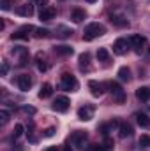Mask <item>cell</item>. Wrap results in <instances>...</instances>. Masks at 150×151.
I'll return each instance as SVG.
<instances>
[{"label":"cell","instance_id":"cell-1","mask_svg":"<svg viewBox=\"0 0 150 151\" xmlns=\"http://www.w3.org/2000/svg\"><path fill=\"white\" fill-rule=\"evenodd\" d=\"M104 34H106V28H104V25H101V23H90V25L85 28L83 40H92V39L101 37V35H104Z\"/></svg>","mask_w":150,"mask_h":151},{"label":"cell","instance_id":"cell-2","mask_svg":"<svg viewBox=\"0 0 150 151\" xmlns=\"http://www.w3.org/2000/svg\"><path fill=\"white\" fill-rule=\"evenodd\" d=\"M60 84L66 91H76L78 90V79H76L73 74L69 72H64L62 74V79H60Z\"/></svg>","mask_w":150,"mask_h":151},{"label":"cell","instance_id":"cell-3","mask_svg":"<svg viewBox=\"0 0 150 151\" xmlns=\"http://www.w3.org/2000/svg\"><path fill=\"white\" fill-rule=\"evenodd\" d=\"M106 86L110 88V91L113 93V99L118 102V104H122L124 100H125V93H124V90H122V86L118 84V83H106Z\"/></svg>","mask_w":150,"mask_h":151},{"label":"cell","instance_id":"cell-4","mask_svg":"<svg viewBox=\"0 0 150 151\" xmlns=\"http://www.w3.org/2000/svg\"><path fill=\"white\" fill-rule=\"evenodd\" d=\"M69 106H71V100H69L67 97H57L51 107H53L57 113H66V111L69 109Z\"/></svg>","mask_w":150,"mask_h":151},{"label":"cell","instance_id":"cell-5","mask_svg":"<svg viewBox=\"0 0 150 151\" xmlns=\"http://www.w3.org/2000/svg\"><path fill=\"white\" fill-rule=\"evenodd\" d=\"M78 118L81 121H88L94 118V106H83L78 109Z\"/></svg>","mask_w":150,"mask_h":151},{"label":"cell","instance_id":"cell-6","mask_svg":"<svg viewBox=\"0 0 150 151\" xmlns=\"http://www.w3.org/2000/svg\"><path fill=\"white\" fill-rule=\"evenodd\" d=\"M55 16H57L55 7H46V9H41V12H39V19H42V21H51Z\"/></svg>","mask_w":150,"mask_h":151},{"label":"cell","instance_id":"cell-7","mask_svg":"<svg viewBox=\"0 0 150 151\" xmlns=\"http://www.w3.org/2000/svg\"><path fill=\"white\" fill-rule=\"evenodd\" d=\"M127 46H129V42H127L125 39H118V40H115V44H113V51H115V55H125V53H127Z\"/></svg>","mask_w":150,"mask_h":151},{"label":"cell","instance_id":"cell-8","mask_svg":"<svg viewBox=\"0 0 150 151\" xmlns=\"http://www.w3.org/2000/svg\"><path fill=\"white\" fill-rule=\"evenodd\" d=\"M71 141L74 142L76 146H79V148H85V141H87V132H83V130H76L74 134H73V137H71Z\"/></svg>","mask_w":150,"mask_h":151},{"label":"cell","instance_id":"cell-9","mask_svg":"<svg viewBox=\"0 0 150 151\" xmlns=\"http://www.w3.org/2000/svg\"><path fill=\"white\" fill-rule=\"evenodd\" d=\"M18 86H20L21 91H28L30 86H32V77L27 76V74H21L20 77H18Z\"/></svg>","mask_w":150,"mask_h":151},{"label":"cell","instance_id":"cell-10","mask_svg":"<svg viewBox=\"0 0 150 151\" xmlns=\"http://www.w3.org/2000/svg\"><path fill=\"white\" fill-rule=\"evenodd\" d=\"M16 12L20 16H25V18H30L34 14V4H23V5H18L16 7Z\"/></svg>","mask_w":150,"mask_h":151},{"label":"cell","instance_id":"cell-11","mask_svg":"<svg viewBox=\"0 0 150 151\" xmlns=\"http://www.w3.org/2000/svg\"><path fill=\"white\" fill-rule=\"evenodd\" d=\"M110 21H111L115 27H118V28H125V27H129V21H127L122 14H111V16H110Z\"/></svg>","mask_w":150,"mask_h":151},{"label":"cell","instance_id":"cell-12","mask_svg":"<svg viewBox=\"0 0 150 151\" xmlns=\"http://www.w3.org/2000/svg\"><path fill=\"white\" fill-rule=\"evenodd\" d=\"M88 90H90V93H92L94 97H101V95L104 93L103 84L97 83V81H88Z\"/></svg>","mask_w":150,"mask_h":151},{"label":"cell","instance_id":"cell-13","mask_svg":"<svg viewBox=\"0 0 150 151\" xmlns=\"http://www.w3.org/2000/svg\"><path fill=\"white\" fill-rule=\"evenodd\" d=\"M136 97H138V100L147 102V100L150 99V88H147V86H140V88L136 90Z\"/></svg>","mask_w":150,"mask_h":151},{"label":"cell","instance_id":"cell-14","mask_svg":"<svg viewBox=\"0 0 150 151\" xmlns=\"http://www.w3.org/2000/svg\"><path fill=\"white\" fill-rule=\"evenodd\" d=\"M55 53L57 55H60V56H69V55H73L74 53V49L71 47V46H55Z\"/></svg>","mask_w":150,"mask_h":151},{"label":"cell","instance_id":"cell-15","mask_svg":"<svg viewBox=\"0 0 150 151\" xmlns=\"http://www.w3.org/2000/svg\"><path fill=\"white\" fill-rule=\"evenodd\" d=\"M51 93H53V86H51L50 83H44V84L41 86L39 97H41V99H48V97H51Z\"/></svg>","mask_w":150,"mask_h":151},{"label":"cell","instance_id":"cell-16","mask_svg":"<svg viewBox=\"0 0 150 151\" xmlns=\"http://www.w3.org/2000/svg\"><path fill=\"white\" fill-rule=\"evenodd\" d=\"M118 132H120V137H122V139L131 137V135H133V127H131L129 123H122L120 128H118Z\"/></svg>","mask_w":150,"mask_h":151},{"label":"cell","instance_id":"cell-17","mask_svg":"<svg viewBox=\"0 0 150 151\" xmlns=\"http://www.w3.org/2000/svg\"><path fill=\"white\" fill-rule=\"evenodd\" d=\"M85 18H87V12H85L83 9H74L73 14H71V19H73L74 23H81Z\"/></svg>","mask_w":150,"mask_h":151},{"label":"cell","instance_id":"cell-18","mask_svg":"<svg viewBox=\"0 0 150 151\" xmlns=\"http://www.w3.org/2000/svg\"><path fill=\"white\" fill-rule=\"evenodd\" d=\"M57 35L62 39H67L73 35V30L71 28H67V27H64V25H60V27H57Z\"/></svg>","mask_w":150,"mask_h":151},{"label":"cell","instance_id":"cell-19","mask_svg":"<svg viewBox=\"0 0 150 151\" xmlns=\"http://www.w3.org/2000/svg\"><path fill=\"white\" fill-rule=\"evenodd\" d=\"M136 121H138L140 127H150V118L147 116V114H143V113L136 114Z\"/></svg>","mask_w":150,"mask_h":151},{"label":"cell","instance_id":"cell-20","mask_svg":"<svg viewBox=\"0 0 150 151\" xmlns=\"http://www.w3.org/2000/svg\"><path fill=\"white\" fill-rule=\"evenodd\" d=\"M118 79L120 81H131V70L127 67H120L118 69Z\"/></svg>","mask_w":150,"mask_h":151},{"label":"cell","instance_id":"cell-21","mask_svg":"<svg viewBox=\"0 0 150 151\" xmlns=\"http://www.w3.org/2000/svg\"><path fill=\"white\" fill-rule=\"evenodd\" d=\"M129 44H133L134 47H141L145 44V39L141 37V35H133V37L129 39Z\"/></svg>","mask_w":150,"mask_h":151},{"label":"cell","instance_id":"cell-22","mask_svg":"<svg viewBox=\"0 0 150 151\" xmlns=\"http://www.w3.org/2000/svg\"><path fill=\"white\" fill-rule=\"evenodd\" d=\"M108 58H110L108 49H106V47H99V51H97V60H99V62H108Z\"/></svg>","mask_w":150,"mask_h":151},{"label":"cell","instance_id":"cell-23","mask_svg":"<svg viewBox=\"0 0 150 151\" xmlns=\"http://www.w3.org/2000/svg\"><path fill=\"white\" fill-rule=\"evenodd\" d=\"M88 60H90V55L88 53H81L79 55V69L83 70L85 67H88Z\"/></svg>","mask_w":150,"mask_h":151},{"label":"cell","instance_id":"cell-24","mask_svg":"<svg viewBox=\"0 0 150 151\" xmlns=\"http://www.w3.org/2000/svg\"><path fill=\"white\" fill-rule=\"evenodd\" d=\"M41 58H42V53H37V56H36V60H37V70L39 72H46L48 70V63L41 62Z\"/></svg>","mask_w":150,"mask_h":151},{"label":"cell","instance_id":"cell-25","mask_svg":"<svg viewBox=\"0 0 150 151\" xmlns=\"http://www.w3.org/2000/svg\"><path fill=\"white\" fill-rule=\"evenodd\" d=\"M23 130H25V128H23V125H21V123H16V125H14V132H12L14 139H20V137L23 135Z\"/></svg>","mask_w":150,"mask_h":151},{"label":"cell","instance_id":"cell-26","mask_svg":"<svg viewBox=\"0 0 150 151\" xmlns=\"http://www.w3.org/2000/svg\"><path fill=\"white\" fill-rule=\"evenodd\" d=\"M14 39H18V40H28V34H25L23 30H18V32L12 34V40Z\"/></svg>","mask_w":150,"mask_h":151},{"label":"cell","instance_id":"cell-27","mask_svg":"<svg viewBox=\"0 0 150 151\" xmlns=\"http://www.w3.org/2000/svg\"><path fill=\"white\" fill-rule=\"evenodd\" d=\"M48 35H50L48 28H36V37L37 39H46Z\"/></svg>","mask_w":150,"mask_h":151},{"label":"cell","instance_id":"cell-28","mask_svg":"<svg viewBox=\"0 0 150 151\" xmlns=\"http://www.w3.org/2000/svg\"><path fill=\"white\" fill-rule=\"evenodd\" d=\"M140 146L141 148H150V135H141L140 137Z\"/></svg>","mask_w":150,"mask_h":151},{"label":"cell","instance_id":"cell-29","mask_svg":"<svg viewBox=\"0 0 150 151\" xmlns=\"http://www.w3.org/2000/svg\"><path fill=\"white\" fill-rule=\"evenodd\" d=\"M87 150L88 151H106V148H104V144H92V146H88Z\"/></svg>","mask_w":150,"mask_h":151},{"label":"cell","instance_id":"cell-30","mask_svg":"<svg viewBox=\"0 0 150 151\" xmlns=\"http://www.w3.org/2000/svg\"><path fill=\"white\" fill-rule=\"evenodd\" d=\"M0 118H2V125H5V123L9 121V113H7L5 109H2V111H0Z\"/></svg>","mask_w":150,"mask_h":151},{"label":"cell","instance_id":"cell-31","mask_svg":"<svg viewBox=\"0 0 150 151\" xmlns=\"http://www.w3.org/2000/svg\"><path fill=\"white\" fill-rule=\"evenodd\" d=\"M53 135H55V128L53 127H50V128L44 130V137H53Z\"/></svg>","mask_w":150,"mask_h":151},{"label":"cell","instance_id":"cell-32","mask_svg":"<svg viewBox=\"0 0 150 151\" xmlns=\"http://www.w3.org/2000/svg\"><path fill=\"white\" fill-rule=\"evenodd\" d=\"M21 111H23V113H27V114H34V113H36V109H34L32 106H25Z\"/></svg>","mask_w":150,"mask_h":151},{"label":"cell","instance_id":"cell-33","mask_svg":"<svg viewBox=\"0 0 150 151\" xmlns=\"http://www.w3.org/2000/svg\"><path fill=\"white\" fill-rule=\"evenodd\" d=\"M2 9L4 11H9L11 9V0H2Z\"/></svg>","mask_w":150,"mask_h":151},{"label":"cell","instance_id":"cell-34","mask_svg":"<svg viewBox=\"0 0 150 151\" xmlns=\"http://www.w3.org/2000/svg\"><path fill=\"white\" fill-rule=\"evenodd\" d=\"M104 148H106V151H113V142L110 141V139H106V142H104Z\"/></svg>","mask_w":150,"mask_h":151},{"label":"cell","instance_id":"cell-35","mask_svg":"<svg viewBox=\"0 0 150 151\" xmlns=\"http://www.w3.org/2000/svg\"><path fill=\"white\" fill-rule=\"evenodd\" d=\"M7 72H9V65H7V62H4L2 63V76H7Z\"/></svg>","mask_w":150,"mask_h":151},{"label":"cell","instance_id":"cell-36","mask_svg":"<svg viewBox=\"0 0 150 151\" xmlns=\"http://www.w3.org/2000/svg\"><path fill=\"white\" fill-rule=\"evenodd\" d=\"M37 4L41 5V9H46V0H37Z\"/></svg>","mask_w":150,"mask_h":151},{"label":"cell","instance_id":"cell-37","mask_svg":"<svg viewBox=\"0 0 150 151\" xmlns=\"http://www.w3.org/2000/svg\"><path fill=\"white\" fill-rule=\"evenodd\" d=\"M42 151H58V150H57V146H50V148H46V150H42Z\"/></svg>","mask_w":150,"mask_h":151},{"label":"cell","instance_id":"cell-38","mask_svg":"<svg viewBox=\"0 0 150 151\" xmlns=\"http://www.w3.org/2000/svg\"><path fill=\"white\" fill-rule=\"evenodd\" d=\"M64 151H73V148L71 146H64Z\"/></svg>","mask_w":150,"mask_h":151},{"label":"cell","instance_id":"cell-39","mask_svg":"<svg viewBox=\"0 0 150 151\" xmlns=\"http://www.w3.org/2000/svg\"><path fill=\"white\" fill-rule=\"evenodd\" d=\"M87 2H90V4H94V2H97V0H87Z\"/></svg>","mask_w":150,"mask_h":151}]
</instances>
